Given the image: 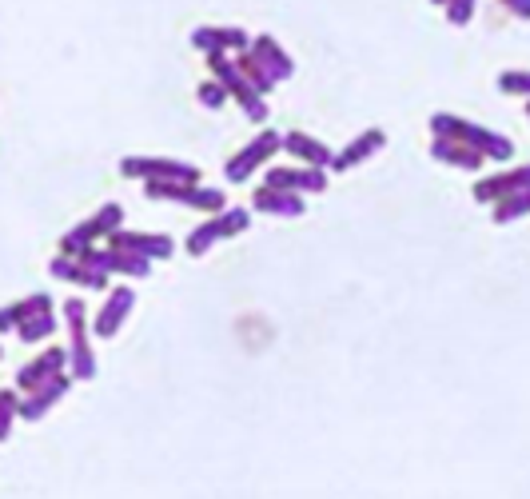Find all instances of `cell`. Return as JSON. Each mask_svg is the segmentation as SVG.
<instances>
[{
    "instance_id": "cell-3",
    "label": "cell",
    "mask_w": 530,
    "mask_h": 499,
    "mask_svg": "<svg viewBox=\"0 0 530 499\" xmlns=\"http://www.w3.org/2000/svg\"><path fill=\"white\" fill-rule=\"evenodd\" d=\"M16 320H20V340H44L56 328V316H52L48 296H28L24 304H12L4 312V328H12Z\"/></svg>"
},
{
    "instance_id": "cell-6",
    "label": "cell",
    "mask_w": 530,
    "mask_h": 499,
    "mask_svg": "<svg viewBox=\"0 0 530 499\" xmlns=\"http://www.w3.org/2000/svg\"><path fill=\"white\" fill-rule=\"evenodd\" d=\"M120 220H124L120 204H104L88 224H80L76 232L64 236V256H84V252L92 248V236H112V232L120 228Z\"/></svg>"
},
{
    "instance_id": "cell-20",
    "label": "cell",
    "mask_w": 530,
    "mask_h": 499,
    "mask_svg": "<svg viewBox=\"0 0 530 499\" xmlns=\"http://www.w3.org/2000/svg\"><path fill=\"white\" fill-rule=\"evenodd\" d=\"M523 188H530V164H527V168H519V172H511V176L483 180V184L475 188V196H479V200H503V196H511V192H523Z\"/></svg>"
},
{
    "instance_id": "cell-11",
    "label": "cell",
    "mask_w": 530,
    "mask_h": 499,
    "mask_svg": "<svg viewBox=\"0 0 530 499\" xmlns=\"http://www.w3.org/2000/svg\"><path fill=\"white\" fill-rule=\"evenodd\" d=\"M267 184L271 188H287V192H323L327 176L319 168H271Z\"/></svg>"
},
{
    "instance_id": "cell-26",
    "label": "cell",
    "mask_w": 530,
    "mask_h": 499,
    "mask_svg": "<svg viewBox=\"0 0 530 499\" xmlns=\"http://www.w3.org/2000/svg\"><path fill=\"white\" fill-rule=\"evenodd\" d=\"M503 4H507V8H511L515 16H523V20H530V0H503Z\"/></svg>"
},
{
    "instance_id": "cell-5",
    "label": "cell",
    "mask_w": 530,
    "mask_h": 499,
    "mask_svg": "<svg viewBox=\"0 0 530 499\" xmlns=\"http://www.w3.org/2000/svg\"><path fill=\"white\" fill-rule=\"evenodd\" d=\"M248 220H252V212H244V208H224V212H216L208 224H200V228L188 236V252H192V256H204L220 236H236V232H244Z\"/></svg>"
},
{
    "instance_id": "cell-15",
    "label": "cell",
    "mask_w": 530,
    "mask_h": 499,
    "mask_svg": "<svg viewBox=\"0 0 530 499\" xmlns=\"http://www.w3.org/2000/svg\"><path fill=\"white\" fill-rule=\"evenodd\" d=\"M431 156L435 160H447V164H455V168H483V152H475L471 144H463V140H455V136H439L435 144H431Z\"/></svg>"
},
{
    "instance_id": "cell-16",
    "label": "cell",
    "mask_w": 530,
    "mask_h": 499,
    "mask_svg": "<svg viewBox=\"0 0 530 499\" xmlns=\"http://www.w3.org/2000/svg\"><path fill=\"white\" fill-rule=\"evenodd\" d=\"M252 56L271 72V80H287V76L295 72V64L287 60V52H283L271 36H256V40H252Z\"/></svg>"
},
{
    "instance_id": "cell-12",
    "label": "cell",
    "mask_w": 530,
    "mask_h": 499,
    "mask_svg": "<svg viewBox=\"0 0 530 499\" xmlns=\"http://www.w3.org/2000/svg\"><path fill=\"white\" fill-rule=\"evenodd\" d=\"M60 368H64V348H48L40 360H32V364L16 376V384H20L24 392H36V388H44L48 380H56Z\"/></svg>"
},
{
    "instance_id": "cell-19",
    "label": "cell",
    "mask_w": 530,
    "mask_h": 499,
    "mask_svg": "<svg viewBox=\"0 0 530 499\" xmlns=\"http://www.w3.org/2000/svg\"><path fill=\"white\" fill-rule=\"evenodd\" d=\"M383 140H387V132L383 128H371V132H363V136H355V144L347 148V152H339L335 160H331V168H351V164H359V160H367L371 152H379L383 148Z\"/></svg>"
},
{
    "instance_id": "cell-23",
    "label": "cell",
    "mask_w": 530,
    "mask_h": 499,
    "mask_svg": "<svg viewBox=\"0 0 530 499\" xmlns=\"http://www.w3.org/2000/svg\"><path fill=\"white\" fill-rule=\"evenodd\" d=\"M499 88H503V92L530 96V72H515V68H511V72H503V76H499Z\"/></svg>"
},
{
    "instance_id": "cell-22",
    "label": "cell",
    "mask_w": 530,
    "mask_h": 499,
    "mask_svg": "<svg viewBox=\"0 0 530 499\" xmlns=\"http://www.w3.org/2000/svg\"><path fill=\"white\" fill-rule=\"evenodd\" d=\"M527 212H530V188L511 192V196H503V200L495 204V224H511V220H519V216H527Z\"/></svg>"
},
{
    "instance_id": "cell-14",
    "label": "cell",
    "mask_w": 530,
    "mask_h": 499,
    "mask_svg": "<svg viewBox=\"0 0 530 499\" xmlns=\"http://www.w3.org/2000/svg\"><path fill=\"white\" fill-rule=\"evenodd\" d=\"M252 208H260V212H271V216H299L303 212V196L299 192H287V188H256V196H252Z\"/></svg>"
},
{
    "instance_id": "cell-17",
    "label": "cell",
    "mask_w": 530,
    "mask_h": 499,
    "mask_svg": "<svg viewBox=\"0 0 530 499\" xmlns=\"http://www.w3.org/2000/svg\"><path fill=\"white\" fill-rule=\"evenodd\" d=\"M283 148L295 156V160H307L311 168H323V164H331L335 160V152H327L319 140H311L307 132H287L283 136Z\"/></svg>"
},
{
    "instance_id": "cell-13",
    "label": "cell",
    "mask_w": 530,
    "mask_h": 499,
    "mask_svg": "<svg viewBox=\"0 0 530 499\" xmlns=\"http://www.w3.org/2000/svg\"><path fill=\"white\" fill-rule=\"evenodd\" d=\"M192 44L196 48H204L208 56H224V48H248L252 40H248V32H240V28H196L192 32Z\"/></svg>"
},
{
    "instance_id": "cell-4",
    "label": "cell",
    "mask_w": 530,
    "mask_h": 499,
    "mask_svg": "<svg viewBox=\"0 0 530 499\" xmlns=\"http://www.w3.org/2000/svg\"><path fill=\"white\" fill-rule=\"evenodd\" d=\"M148 196L156 200H180L204 212H224V192L220 188H200V184H184V180H148Z\"/></svg>"
},
{
    "instance_id": "cell-8",
    "label": "cell",
    "mask_w": 530,
    "mask_h": 499,
    "mask_svg": "<svg viewBox=\"0 0 530 499\" xmlns=\"http://www.w3.org/2000/svg\"><path fill=\"white\" fill-rule=\"evenodd\" d=\"M279 148H283V136H279V132H260V136H256V140H252L240 156H232V160H228V180H232V184H240L248 172H256L267 156H275Z\"/></svg>"
},
{
    "instance_id": "cell-27",
    "label": "cell",
    "mask_w": 530,
    "mask_h": 499,
    "mask_svg": "<svg viewBox=\"0 0 530 499\" xmlns=\"http://www.w3.org/2000/svg\"><path fill=\"white\" fill-rule=\"evenodd\" d=\"M435 4H447V0H435Z\"/></svg>"
},
{
    "instance_id": "cell-21",
    "label": "cell",
    "mask_w": 530,
    "mask_h": 499,
    "mask_svg": "<svg viewBox=\"0 0 530 499\" xmlns=\"http://www.w3.org/2000/svg\"><path fill=\"white\" fill-rule=\"evenodd\" d=\"M64 392H68V376H56V380H48L44 388H36V396H32L28 404H20V416H24V420H36V416H40L48 404H56Z\"/></svg>"
},
{
    "instance_id": "cell-18",
    "label": "cell",
    "mask_w": 530,
    "mask_h": 499,
    "mask_svg": "<svg viewBox=\"0 0 530 499\" xmlns=\"http://www.w3.org/2000/svg\"><path fill=\"white\" fill-rule=\"evenodd\" d=\"M132 300H136V292H132V288H116V292L108 296L104 312L96 316V332H100V336H112V332H116V328L124 324V316H128Z\"/></svg>"
},
{
    "instance_id": "cell-2",
    "label": "cell",
    "mask_w": 530,
    "mask_h": 499,
    "mask_svg": "<svg viewBox=\"0 0 530 499\" xmlns=\"http://www.w3.org/2000/svg\"><path fill=\"white\" fill-rule=\"evenodd\" d=\"M208 60H212V72L220 76V84H224V88H228V92H232V96L248 108V116H252V120H264L267 116L264 92H260V88H256V84L240 72V64H236V60H228V56H208Z\"/></svg>"
},
{
    "instance_id": "cell-9",
    "label": "cell",
    "mask_w": 530,
    "mask_h": 499,
    "mask_svg": "<svg viewBox=\"0 0 530 499\" xmlns=\"http://www.w3.org/2000/svg\"><path fill=\"white\" fill-rule=\"evenodd\" d=\"M64 312H68V324H72V376L92 380V376H96V364H92V352H88L84 304H80V300H68V304H64Z\"/></svg>"
},
{
    "instance_id": "cell-10",
    "label": "cell",
    "mask_w": 530,
    "mask_h": 499,
    "mask_svg": "<svg viewBox=\"0 0 530 499\" xmlns=\"http://www.w3.org/2000/svg\"><path fill=\"white\" fill-rule=\"evenodd\" d=\"M108 244L112 248H132V252H140L148 260H164V256L176 252V240L164 236V232H152V236H144V232H112Z\"/></svg>"
},
{
    "instance_id": "cell-1",
    "label": "cell",
    "mask_w": 530,
    "mask_h": 499,
    "mask_svg": "<svg viewBox=\"0 0 530 499\" xmlns=\"http://www.w3.org/2000/svg\"><path fill=\"white\" fill-rule=\"evenodd\" d=\"M431 132H435V136H455V140L471 144L475 152H483V156H491V160H511V156H515V144H511L507 136L487 132V128H479V124H467V120L447 116V112L431 116Z\"/></svg>"
},
{
    "instance_id": "cell-7",
    "label": "cell",
    "mask_w": 530,
    "mask_h": 499,
    "mask_svg": "<svg viewBox=\"0 0 530 499\" xmlns=\"http://www.w3.org/2000/svg\"><path fill=\"white\" fill-rule=\"evenodd\" d=\"M124 176H148V180H184V184H200V168H196V164H180V160H140V156H128V160H124Z\"/></svg>"
},
{
    "instance_id": "cell-24",
    "label": "cell",
    "mask_w": 530,
    "mask_h": 499,
    "mask_svg": "<svg viewBox=\"0 0 530 499\" xmlns=\"http://www.w3.org/2000/svg\"><path fill=\"white\" fill-rule=\"evenodd\" d=\"M471 8H475V0H447L451 24H467V20H471Z\"/></svg>"
},
{
    "instance_id": "cell-25",
    "label": "cell",
    "mask_w": 530,
    "mask_h": 499,
    "mask_svg": "<svg viewBox=\"0 0 530 499\" xmlns=\"http://www.w3.org/2000/svg\"><path fill=\"white\" fill-rule=\"evenodd\" d=\"M224 96H228V88H224L220 80L200 84V100H204V104H212V108H216V104H224Z\"/></svg>"
}]
</instances>
